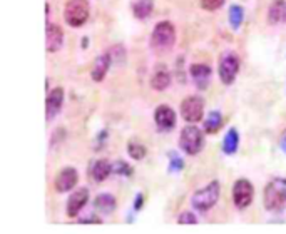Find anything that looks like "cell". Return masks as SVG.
Listing matches in <instances>:
<instances>
[{
  "label": "cell",
  "instance_id": "20",
  "mask_svg": "<svg viewBox=\"0 0 286 234\" xmlns=\"http://www.w3.org/2000/svg\"><path fill=\"white\" fill-rule=\"evenodd\" d=\"M171 80H173V77H171L169 70L157 69L151 77V87L157 90V92H163V90H166L171 85Z\"/></svg>",
  "mask_w": 286,
  "mask_h": 234
},
{
  "label": "cell",
  "instance_id": "12",
  "mask_svg": "<svg viewBox=\"0 0 286 234\" xmlns=\"http://www.w3.org/2000/svg\"><path fill=\"white\" fill-rule=\"evenodd\" d=\"M64 45V30H62L60 25L57 23H50L47 22V28H45V50L49 54H55L59 52Z\"/></svg>",
  "mask_w": 286,
  "mask_h": 234
},
{
  "label": "cell",
  "instance_id": "7",
  "mask_svg": "<svg viewBox=\"0 0 286 234\" xmlns=\"http://www.w3.org/2000/svg\"><path fill=\"white\" fill-rule=\"evenodd\" d=\"M179 111L186 124H198L204 119V100L199 95H189L181 102Z\"/></svg>",
  "mask_w": 286,
  "mask_h": 234
},
{
  "label": "cell",
  "instance_id": "29",
  "mask_svg": "<svg viewBox=\"0 0 286 234\" xmlns=\"http://www.w3.org/2000/svg\"><path fill=\"white\" fill-rule=\"evenodd\" d=\"M178 224H198V218L193 211H184L179 214Z\"/></svg>",
  "mask_w": 286,
  "mask_h": 234
},
{
  "label": "cell",
  "instance_id": "8",
  "mask_svg": "<svg viewBox=\"0 0 286 234\" xmlns=\"http://www.w3.org/2000/svg\"><path fill=\"white\" fill-rule=\"evenodd\" d=\"M233 203L238 209H246L251 206L253 199H255V186L250 179L240 178L233 184Z\"/></svg>",
  "mask_w": 286,
  "mask_h": 234
},
{
  "label": "cell",
  "instance_id": "33",
  "mask_svg": "<svg viewBox=\"0 0 286 234\" xmlns=\"http://www.w3.org/2000/svg\"><path fill=\"white\" fill-rule=\"evenodd\" d=\"M87 44H89V39H87V37H84V39H82V47H87Z\"/></svg>",
  "mask_w": 286,
  "mask_h": 234
},
{
  "label": "cell",
  "instance_id": "5",
  "mask_svg": "<svg viewBox=\"0 0 286 234\" xmlns=\"http://www.w3.org/2000/svg\"><path fill=\"white\" fill-rule=\"evenodd\" d=\"M240 57L236 55V52L233 50H225L219 55L218 60V75L225 85H231L236 80L238 74H240Z\"/></svg>",
  "mask_w": 286,
  "mask_h": 234
},
{
  "label": "cell",
  "instance_id": "22",
  "mask_svg": "<svg viewBox=\"0 0 286 234\" xmlns=\"http://www.w3.org/2000/svg\"><path fill=\"white\" fill-rule=\"evenodd\" d=\"M152 10H154V0H137L134 5H132V13L139 20L149 18Z\"/></svg>",
  "mask_w": 286,
  "mask_h": 234
},
{
  "label": "cell",
  "instance_id": "10",
  "mask_svg": "<svg viewBox=\"0 0 286 234\" xmlns=\"http://www.w3.org/2000/svg\"><path fill=\"white\" fill-rule=\"evenodd\" d=\"M154 122H156V127L159 129L161 132H169L176 127L178 116H176L174 109L171 106H168V104H161V106H157L154 111Z\"/></svg>",
  "mask_w": 286,
  "mask_h": 234
},
{
  "label": "cell",
  "instance_id": "15",
  "mask_svg": "<svg viewBox=\"0 0 286 234\" xmlns=\"http://www.w3.org/2000/svg\"><path fill=\"white\" fill-rule=\"evenodd\" d=\"M111 65H112V59L109 52H104V54L95 57L94 65L92 69H90V77H92L94 82H102V80L106 79Z\"/></svg>",
  "mask_w": 286,
  "mask_h": 234
},
{
  "label": "cell",
  "instance_id": "19",
  "mask_svg": "<svg viewBox=\"0 0 286 234\" xmlns=\"http://www.w3.org/2000/svg\"><path fill=\"white\" fill-rule=\"evenodd\" d=\"M238 147H240V132H238V129L231 127L228 129V132L225 134V139H223V152L226 156H233L236 154Z\"/></svg>",
  "mask_w": 286,
  "mask_h": 234
},
{
  "label": "cell",
  "instance_id": "32",
  "mask_svg": "<svg viewBox=\"0 0 286 234\" xmlns=\"http://www.w3.org/2000/svg\"><path fill=\"white\" fill-rule=\"evenodd\" d=\"M280 147H281V151L286 154V132L281 136V139H280Z\"/></svg>",
  "mask_w": 286,
  "mask_h": 234
},
{
  "label": "cell",
  "instance_id": "25",
  "mask_svg": "<svg viewBox=\"0 0 286 234\" xmlns=\"http://www.w3.org/2000/svg\"><path fill=\"white\" fill-rule=\"evenodd\" d=\"M112 173L117 174V176H122V178H131V176L134 174V169H132V166L129 164V162L117 159L112 164Z\"/></svg>",
  "mask_w": 286,
  "mask_h": 234
},
{
  "label": "cell",
  "instance_id": "26",
  "mask_svg": "<svg viewBox=\"0 0 286 234\" xmlns=\"http://www.w3.org/2000/svg\"><path fill=\"white\" fill-rule=\"evenodd\" d=\"M169 166H168V171L171 174H178L181 171L184 169V161L176 154V152H169Z\"/></svg>",
  "mask_w": 286,
  "mask_h": 234
},
{
  "label": "cell",
  "instance_id": "17",
  "mask_svg": "<svg viewBox=\"0 0 286 234\" xmlns=\"http://www.w3.org/2000/svg\"><path fill=\"white\" fill-rule=\"evenodd\" d=\"M286 20V0H273L268 7V23L280 25Z\"/></svg>",
  "mask_w": 286,
  "mask_h": 234
},
{
  "label": "cell",
  "instance_id": "1",
  "mask_svg": "<svg viewBox=\"0 0 286 234\" xmlns=\"http://www.w3.org/2000/svg\"><path fill=\"white\" fill-rule=\"evenodd\" d=\"M263 204L266 211L281 213L286 208V179L275 178L265 186Z\"/></svg>",
  "mask_w": 286,
  "mask_h": 234
},
{
  "label": "cell",
  "instance_id": "3",
  "mask_svg": "<svg viewBox=\"0 0 286 234\" xmlns=\"http://www.w3.org/2000/svg\"><path fill=\"white\" fill-rule=\"evenodd\" d=\"M221 194V184L219 181H211L204 188L198 189L196 193L191 196V206L198 213H208L216 206Z\"/></svg>",
  "mask_w": 286,
  "mask_h": 234
},
{
  "label": "cell",
  "instance_id": "16",
  "mask_svg": "<svg viewBox=\"0 0 286 234\" xmlns=\"http://www.w3.org/2000/svg\"><path fill=\"white\" fill-rule=\"evenodd\" d=\"M89 174L95 183H104L112 174V164L107 159H97L90 164Z\"/></svg>",
  "mask_w": 286,
  "mask_h": 234
},
{
  "label": "cell",
  "instance_id": "13",
  "mask_svg": "<svg viewBox=\"0 0 286 234\" xmlns=\"http://www.w3.org/2000/svg\"><path fill=\"white\" fill-rule=\"evenodd\" d=\"M87 203H89V189L87 188H79L77 191H74L67 201V208H65L67 216L77 218Z\"/></svg>",
  "mask_w": 286,
  "mask_h": 234
},
{
  "label": "cell",
  "instance_id": "4",
  "mask_svg": "<svg viewBox=\"0 0 286 234\" xmlns=\"http://www.w3.org/2000/svg\"><path fill=\"white\" fill-rule=\"evenodd\" d=\"M204 134L196 124H186L179 134V149L188 156H196L203 151Z\"/></svg>",
  "mask_w": 286,
  "mask_h": 234
},
{
  "label": "cell",
  "instance_id": "18",
  "mask_svg": "<svg viewBox=\"0 0 286 234\" xmlns=\"http://www.w3.org/2000/svg\"><path fill=\"white\" fill-rule=\"evenodd\" d=\"M94 206H95L97 211H101L104 214H111V213L116 211L117 201H116V198H114L111 193H101V194L95 196Z\"/></svg>",
  "mask_w": 286,
  "mask_h": 234
},
{
  "label": "cell",
  "instance_id": "11",
  "mask_svg": "<svg viewBox=\"0 0 286 234\" xmlns=\"http://www.w3.org/2000/svg\"><path fill=\"white\" fill-rule=\"evenodd\" d=\"M62 104H64V89L59 87V85L54 89H49L47 97H45V119L47 121L50 122L52 119L60 112Z\"/></svg>",
  "mask_w": 286,
  "mask_h": 234
},
{
  "label": "cell",
  "instance_id": "6",
  "mask_svg": "<svg viewBox=\"0 0 286 234\" xmlns=\"http://www.w3.org/2000/svg\"><path fill=\"white\" fill-rule=\"evenodd\" d=\"M90 3L89 0H69L64 8V20L69 27L79 28L89 20Z\"/></svg>",
  "mask_w": 286,
  "mask_h": 234
},
{
  "label": "cell",
  "instance_id": "24",
  "mask_svg": "<svg viewBox=\"0 0 286 234\" xmlns=\"http://www.w3.org/2000/svg\"><path fill=\"white\" fill-rule=\"evenodd\" d=\"M127 154H129L131 159L142 161V159H144V157L147 156V149H146L144 144H141V142L131 141L129 144H127Z\"/></svg>",
  "mask_w": 286,
  "mask_h": 234
},
{
  "label": "cell",
  "instance_id": "31",
  "mask_svg": "<svg viewBox=\"0 0 286 234\" xmlns=\"http://www.w3.org/2000/svg\"><path fill=\"white\" fill-rule=\"evenodd\" d=\"M80 224H102V219L99 216H89V218H79Z\"/></svg>",
  "mask_w": 286,
  "mask_h": 234
},
{
  "label": "cell",
  "instance_id": "21",
  "mask_svg": "<svg viewBox=\"0 0 286 234\" xmlns=\"http://www.w3.org/2000/svg\"><path fill=\"white\" fill-rule=\"evenodd\" d=\"M223 127V114L218 111H211L203 121V132L206 134H216Z\"/></svg>",
  "mask_w": 286,
  "mask_h": 234
},
{
  "label": "cell",
  "instance_id": "9",
  "mask_svg": "<svg viewBox=\"0 0 286 234\" xmlns=\"http://www.w3.org/2000/svg\"><path fill=\"white\" fill-rule=\"evenodd\" d=\"M79 183V173L77 169L72 166H65L57 173L55 179H54V188L57 193L64 194V193H69L72 191L75 186Z\"/></svg>",
  "mask_w": 286,
  "mask_h": 234
},
{
  "label": "cell",
  "instance_id": "14",
  "mask_svg": "<svg viewBox=\"0 0 286 234\" xmlns=\"http://www.w3.org/2000/svg\"><path fill=\"white\" fill-rule=\"evenodd\" d=\"M189 75L193 79V84L196 85L199 90H204L211 82V75H213V70L211 67L208 64H193L189 65Z\"/></svg>",
  "mask_w": 286,
  "mask_h": 234
},
{
  "label": "cell",
  "instance_id": "30",
  "mask_svg": "<svg viewBox=\"0 0 286 234\" xmlns=\"http://www.w3.org/2000/svg\"><path fill=\"white\" fill-rule=\"evenodd\" d=\"M142 206H144V194L137 193L136 198H134V204H132V209H134V211L137 213V211H141Z\"/></svg>",
  "mask_w": 286,
  "mask_h": 234
},
{
  "label": "cell",
  "instance_id": "2",
  "mask_svg": "<svg viewBox=\"0 0 286 234\" xmlns=\"http://www.w3.org/2000/svg\"><path fill=\"white\" fill-rule=\"evenodd\" d=\"M151 49L156 54H166L176 44V27L173 22L161 20L156 23L154 30L151 33Z\"/></svg>",
  "mask_w": 286,
  "mask_h": 234
},
{
  "label": "cell",
  "instance_id": "23",
  "mask_svg": "<svg viewBox=\"0 0 286 234\" xmlns=\"http://www.w3.org/2000/svg\"><path fill=\"white\" fill-rule=\"evenodd\" d=\"M228 20H230V25L233 30H238L243 25V20H245V8L241 5H231L230 7V13H228Z\"/></svg>",
  "mask_w": 286,
  "mask_h": 234
},
{
  "label": "cell",
  "instance_id": "28",
  "mask_svg": "<svg viewBox=\"0 0 286 234\" xmlns=\"http://www.w3.org/2000/svg\"><path fill=\"white\" fill-rule=\"evenodd\" d=\"M109 54H111V59H112V62L114 60H124L126 59V49H124V45H121V44H117V45H112L111 49L107 50Z\"/></svg>",
  "mask_w": 286,
  "mask_h": 234
},
{
  "label": "cell",
  "instance_id": "27",
  "mask_svg": "<svg viewBox=\"0 0 286 234\" xmlns=\"http://www.w3.org/2000/svg\"><path fill=\"white\" fill-rule=\"evenodd\" d=\"M225 2L226 0H199L201 7L208 12H214V10H218V8H221L225 5Z\"/></svg>",
  "mask_w": 286,
  "mask_h": 234
}]
</instances>
